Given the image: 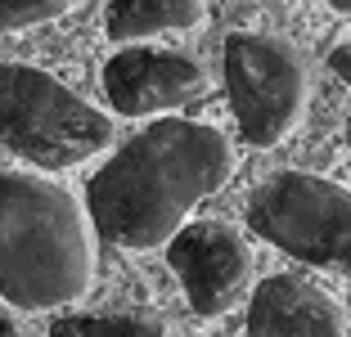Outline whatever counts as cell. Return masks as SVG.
<instances>
[{
  "instance_id": "cell-1",
  "label": "cell",
  "mask_w": 351,
  "mask_h": 337,
  "mask_svg": "<svg viewBox=\"0 0 351 337\" xmlns=\"http://www.w3.org/2000/svg\"><path fill=\"white\" fill-rule=\"evenodd\" d=\"M234 175V149L207 122L167 117L126 140L86 184L95 229L117 247H162Z\"/></svg>"
},
{
  "instance_id": "cell-2",
  "label": "cell",
  "mask_w": 351,
  "mask_h": 337,
  "mask_svg": "<svg viewBox=\"0 0 351 337\" xmlns=\"http://www.w3.org/2000/svg\"><path fill=\"white\" fill-rule=\"evenodd\" d=\"M95 279V221L63 184L0 171V301L59 310Z\"/></svg>"
},
{
  "instance_id": "cell-3",
  "label": "cell",
  "mask_w": 351,
  "mask_h": 337,
  "mask_svg": "<svg viewBox=\"0 0 351 337\" xmlns=\"http://www.w3.org/2000/svg\"><path fill=\"white\" fill-rule=\"evenodd\" d=\"M113 122L77 90L32 68L0 63V144L41 171H68L104 153Z\"/></svg>"
},
{
  "instance_id": "cell-4",
  "label": "cell",
  "mask_w": 351,
  "mask_h": 337,
  "mask_svg": "<svg viewBox=\"0 0 351 337\" xmlns=\"http://www.w3.org/2000/svg\"><path fill=\"white\" fill-rule=\"evenodd\" d=\"M248 229L293 261L351 279V189L315 171H275L248 194Z\"/></svg>"
},
{
  "instance_id": "cell-5",
  "label": "cell",
  "mask_w": 351,
  "mask_h": 337,
  "mask_svg": "<svg viewBox=\"0 0 351 337\" xmlns=\"http://www.w3.org/2000/svg\"><path fill=\"white\" fill-rule=\"evenodd\" d=\"M226 95L239 135L252 149H275L298 131L311 99L302 50L270 32H234L226 41Z\"/></svg>"
},
{
  "instance_id": "cell-6",
  "label": "cell",
  "mask_w": 351,
  "mask_h": 337,
  "mask_svg": "<svg viewBox=\"0 0 351 337\" xmlns=\"http://www.w3.org/2000/svg\"><path fill=\"white\" fill-rule=\"evenodd\" d=\"M176 279L185 288L194 315L217 319L234 310L252 288V252L248 238L226 221H194L180 225L176 238L167 243Z\"/></svg>"
},
{
  "instance_id": "cell-7",
  "label": "cell",
  "mask_w": 351,
  "mask_h": 337,
  "mask_svg": "<svg viewBox=\"0 0 351 337\" xmlns=\"http://www.w3.org/2000/svg\"><path fill=\"white\" fill-rule=\"evenodd\" d=\"M207 72L198 59L158 45H131L104 63V95L122 117H162L203 99Z\"/></svg>"
},
{
  "instance_id": "cell-8",
  "label": "cell",
  "mask_w": 351,
  "mask_h": 337,
  "mask_svg": "<svg viewBox=\"0 0 351 337\" xmlns=\"http://www.w3.org/2000/svg\"><path fill=\"white\" fill-rule=\"evenodd\" d=\"M248 337H347L342 306L302 275H270L252 288Z\"/></svg>"
},
{
  "instance_id": "cell-9",
  "label": "cell",
  "mask_w": 351,
  "mask_h": 337,
  "mask_svg": "<svg viewBox=\"0 0 351 337\" xmlns=\"http://www.w3.org/2000/svg\"><path fill=\"white\" fill-rule=\"evenodd\" d=\"M203 18V0H108L104 27L117 45H140L162 32H185Z\"/></svg>"
},
{
  "instance_id": "cell-10",
  "label": "cell",
  "mask_w": 351,
  "mask_h": 337,
  "mask_svg": "<svg viewBox=\"0 0 351 337\" xmlns=\"http://www.w3.org/2000/svg\"><path fill=\"white\" fill-rule=\"evenodd\" d=\"M50 337H176L158 310H90L54 319Z\"/></svg>"
},
{
  "instance_id": "cell-11",
  "label": "cell",
  "mask_w": 351,
  "mask_h": 337,
  "mask_svg": "<svg viewBox=\"0 0 351 337\" xmlns=\"http://www.w3.org/2000/svg\"><path fill=\"white\" fill-rule=\"evenodd\" d=\"M68 5H73V0H0V36L59 18Z\"/></svg>"
},
{
  "instance_id": "cell-12",
  "label": "cell",
  "mask_w": 351,
  "mask_h": 337,
  "mask_svg": "<svg viewBox=\"0 0 351 337\" xmlns=\"http://www.w3.org/2000/svg\"><path fill=\"white\" fill-rule=\"evenodd\" d=\"M329 68H333V72L342 77V82L351 86V45H338V50L329 54Z\"/></svg>"
},
{
  "instance_id": "cell-13",
  "label": "cell",
  "mask_w": 351,
  "mask_h": 337,
  "mask_svg": "<svg viewBox=\"0 0 351 337\" xmlns=\"http://www.w3.org/2000/svg\"><path fill=\"white\" fill-rule=\"evenodd\" d=\"M0 337H27L19 324V315L10 310V301H0Z\"/></svg>"
},
{
  "instance_id": "cell-14",
  "label": "cell",
  "mask_w": 351,
  "mask_h": 337,
  "mask_svg": "<svg viewBox=\"0 0 351 337\" xmlns=\"http://www.w3.org/2000/svg\"><path fill=\"white\" fill-rule=\"evenodd\" d=\"M333 5V14H351V0H329Z\"/></svg>"
}]
</instances>
